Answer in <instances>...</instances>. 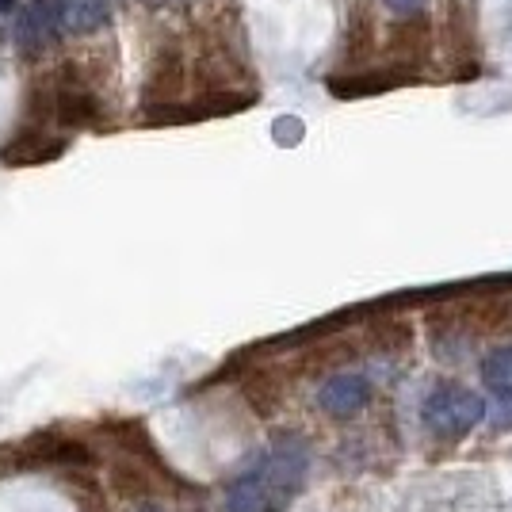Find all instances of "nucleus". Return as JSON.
Segmentation results:
<instances>
[{
  "label": "nucleus",
  "mask_w": 512,
  "mask_h": 512,
  "mask_svg": "<svg viewBox=\"0 0 512 512\" xmlns=\"http://www.w3.org/2000/svg\"><path fill=\"white\" fill-rule=\"evenodd\" d=\"M65 146H69L65 138H54V134H43V130H23V134H16V138L0 150V161L12 165V169H23V165H46V161L62 157Z\"/></svg>",
  "instance_id": "obj_6"
},
{
  "label": "nucleus",
  "mask_w": 512,
  "mask_h": 512,
  "mask_svg": "<svg viewBox=\"0 0 512 512\" xmlns=\"http://www.w3.org/2000/svg\"><path fill=\"white\" fill-rule=\"evenodd\" d=\"M134 512H169V509H161V505H138Z\"/></svg>",
  "instance_id": "obj_19"
},
{
  "label": "nucleus",
  "mask_w": 512,
  "mask_h": 512,
  "mask_svg": "<svg viewBox=\"0 0 512 512\" xmlns=\"http://www.w3.org/2000/svg\"><path fill=\"white\" fill-rule=\"evenodd\" d=\"M425 428L436 436V440H463L470 428L482 425L486 417V398L478 390H467V386H436L425 398Z\"/></svg>",
  "instance_id": "obj_2"
},
{
  "label": "nucleus",
  "mask_w": 512,
  "mask_h": 512,
  "mask_svg": "<svg viewBox=\"0 0 512 512\" xmlns=\"http://www.w3.org/2000/svg\"><path fill=\"white\" fill-rule=\"evenodd\" d=\"M390 12H398L402 20H413V16H425L428 0H383Z\"/></svg>",
  "instance_id": "obj_17"
},
{
  "label": "nucleus",
  "mask_w": 512,
  "mask_h": 512,
  "mask_svg": "<svg viewBox=\"0 0 512 512\" xmlns=\"http://www.w3.org/2000/svg\"><path fill=\"white\" fill-rule=\"evenodd\" d=\"M467 325H474L478 333H505V329H512L509 299H478L474 306H467Z\"/></svg>",
  "instance_id": "obj_11"
},
{
  "label": "nucleus",
  "mask_w": 512,
  "mask_h": 512,
  "mask_svg": "<svg viewBox=\"0 0 512 512\" xmlns=\"http://www.w3.org/2000/svg\"><path fill=\"white\" fill-rule=\"evenodd\" d=\"M299 138H302L299 119H276V142H279V146H295Z\"/></svg>",
  "instance_id": "obj_16"
},
{
  "label": "nucleus",
  "mask_w": 512,
  "mask_h": 512,
  "mask_svg": "<svg viewBox=\"0 0 512 512\" xmlns=\"http://www.w3.org/2000/svg\"><path fill=\"white\" fill-rule=\"evenodd\" d=\"M310 451L299 436H279L226 493V512H283L306 482Z\"/></svg>",
  "instance_id": "obj_1"
},
{
  "label": "nucleus",
  "mask_w": 512,
  "mask_h": 512,
  "mask_svg": "<svg viewBox=\"0 0 512 512\" xmlns=\"http://www.w3.org/2000/svg\"><path fill=\"white\" fill-rule=\"evenodd\" d=\"M150 4H161V0H150Z\"/></svg>",
  "instance_id": "obj_20"
},
{
  "label": "nucleus",
  "mask_w": 512,
  "mask_h": 512,
  "mask_svg": "<svg viewBox=\"0 0 512 512\" xmlns=\"http://www.w3.org/2000/svg\"><path fill=\"white\" fill-rule=\"evenodd\" d=\"M58 85L50 92V104H54V119L65 130H88V127H104V100L92 92V88L73 77V69H58Z\"/></svg>",
  "instance_id": "obj_3"
},
{
  "label": "nucleus",
  "mask_w": 512,
  "mask_h": 512,
  "mask_svg": "<svg viewBox=\"0 0 512 512\" xmlns=\"http://www.w3.org/2000/svg\"><path fill=\"white\" fill-rule=\"evenodd\" d=\"M432 50V27H428L425 16H413V20H402L390 27L386 35V58L398 73H413L421 69Z\"/></svg>",
  "instance_id": "obj_4"
},
{
  "label": "nucleus",
  "mask_w": 512,
  "mask_h": 512,
  "mask_svg": "<svg viewBox=\"0 0 512 512\" xmlns=\"http://www.w3.org/2000/svg\"><path fill=\"white\" fill-rule=\"evenodd\" d=\"M371 402V383L363 379V375H333V379H325L318 390V406L329 413V417H352V413H360L363 406Z\"/></svg>",
  "instance_id": "obj_5"
},
{
  "label": "nucleus",
  "mask_w": 512,
  "mask_h": 512,
  "mask_svg": "<svg viewBox=\"0 0 512 512\" xmlns=\"http://www.w3.org/2000/svg\"><path fill=\"white\" fill-rule=\"evenodd\" d=\"M379 50V31H375V16L367 8H352L348 23H344V43H341V62L344 65H367Z\"/></svg>",
  "instance_id": "obj_8"
},
{
  "label": "nucleus",
  "mask_w": 512,
  "mask_h": 512,
  "mask_svg": "<svg viewBox=\"0 0 512 512\" xmlns=\"http://www.w3.org/2000/svg\"><path fill=\"white\" fill-rule=\"evenodd\" d=\"M482 375H486V383H490V386L505 390V383L512 379V348L490 352V356H486V363H482Z\"/></svg>",
  "instance_id": "obj_15"
},
{
  "label": "nucleus",
  "mask_w": 512,
  "mask_h": 512,
  "mask_svg": "<svg viewBox=\"0 0 512 512\" xmlns=\"http://www.w3.org/2000/svg\"><path fill=\"white\" fill-rule=\"evenodd\" d=\"M390 85H398V81H390V77H352V73H348V81L333 77V81H329V92H333V96H360V92H379V88H390Z\"/></svg>",
  "instance_id": "obj_14"
},
{
  "label": "nucleus",
  "mask_w": 512,
  "mask_h": 512,
  "mask_svg": "<svg viewBox=\"0 0 512 512\" xmlns=\"http://www.w3.org/2000/svg\"><path fill=\"white\" fill-rule=\"evenodd\" d=\"M245 394H249V402H253L260 413H276L279 406V386L272 375H253L249 383H245Z\"/></svg>",
  "instance_id": "obj_13"
},
{
  "label": "nucleus",
  "mask_w": 512,
  "mask_h": 512,
  "mask_svg": "<svg viewBox=\"0 0 512 512\" xmlns=\"http://www.w3.org/2000/svg\"><path fill=\"white\" fill-rule=\"evenodd\" d=\"M184 92V62L176 50H165L150 69V81H146V107L157 111V107H176Z\"/></svg>",
  "instance_id": "obj_7"
},
{
  "label": "nucleus",
  "mask_w": 512,
  "mask_h": 512,
  "mask_svg": "<svg viewBox=\"0 0 512 512\" xmlns=\"http://www.w3.org/2000/svg\"><path fill=\"white\" fill-rule=\"evenodd\" d=\"M111 20V0H58V23L73 35H92Z\"/></svg>",
  "instance_id": "obj_9"
},
{
  "label": "nucleus",
  "mask_w": 512,
  "mask_h": 512,
  "mask_svg": "<svg viewBox=\"0 0 512 512\" xmlns=\"http://www.w3.org/2000/svg\"><path fill=\"white\" fill-rule=\"evenodd\" d=\"M444 31H448L451 46H455V54H463L467 58L470 46H474V16L467 12V4L463 0H451L448 4V20H444Z\"/></svg>",
  "instance_id": "obj_12"
},
{
  "label": "nucleus",
  "mask_w": 512,
  "mask_h": 512,
  "mask_svg": "<svg viewBox=\"0 0 512 512\" xmlns=\"http://www.w3.org/2000/svg\"><path fill=\"white\" fill-rule=\"evenodd\" d=\"M16 4H20V0H0V16H8V12H16Z\"/></svg>",
  "instance_id": "obj_18"
},
{
  "label": "nucleus",
  "mask_w": 512,
  "mask_h": 512,
  "mask_svg": "<svg viewBox=\"0 0 512 512\" xmlns=\"http://www.w3.org/2000/svg\"><path fill=\"white\" fill-rule=\"evenodd\" d=\"M363 337H367V348H375L383 356H402L413 348V325L406 318H375Z\"/></svg>",
  "instance_id": "obj_10"
}]
</instances>
